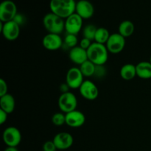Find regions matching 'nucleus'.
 I'll return each instance as SVG.
<instances>
[{
    "label": "nucleus",
    "mask_w": 151,
    "mask_h": 151,
    "mask_svg": "<svg viewBox=\"0 0 151 151\" xmlns=\"http://www.w3.org/2000/svg\"><path fill=\"white\" fill-rule=\"evenodd\" d=\"M76 3L75 0H51L50 8L52 13L66 19L75 13Z\"/></svg>",
    "instance_id": "nucleus-1"
},
{
    "label": "nucleus",
    "mask_w": 151,
    "mask_h": 151,
    "mask_svg": "<svg viewBox=\"0 0 151 151\" xmlns=\"http://www.w3.org/2000/svg\"><path fill=\"white\" fill-rule=\"evenodd\" d=\"M88 60L96 66H102L107 62L109 58V51L105 44L94 42L91 44L87 50Z\"/></svg>",
    "instance_id": "nucleus-2"
},
{
    "label": "nucleus",
    "mask_w": 151,
    "mask_h": 151,
    "mask_svg": "<svg viewBox=\"0 0 151 151\" xmlns=\"http://www.w3.org/2000/svg\"><path fill=\"white\" fill-rule=\"evenodd\" d=\"M43 24L48 33L60 35L65 29L64 19L52 12L44 16L43 19Z\"/></svg>",
    "instance_id": "nucleus-3"
},
{
    "label": "nucleus",
    "mask_w": 151,
    "mask_h": 151,
    "mask_svg": "<svg viewBox=\"0 0 151 151\" xmlns=\"http://www.w3.org/2000/svg\"><path fill=\"white\" fill-rule=\"evenodd\" d=\"M58 103L61 112L67 114L76 110L78 106V100L76 96L73 93L69 91L60 94Z\"/></svg>",
    "instance_id": "nucleus-4"
},
{
    "label": "nucleus",
    "mask_w": 151,
    "mask_h": 151,
    "mask_svg": "<svg viewBox=\"0 0 151 151\" xmlns=\"http://www.w3.org/2000/svg\"><path fill=\"white\" fill-rule=\"evenodd\" d=\"M17 7L11 0H4L0 4V21L2 23L13 21L17 15Z\"/></svg>",
    "instance_id": "nucleus-5"
},
{
    "label": "nucleus",
    "mask_w": 151,
    "mask_h": 151,
    "mask_svg": "<svg viewBox=\"0 0 151 151\" xmlns=\"http://www.w3.org/2000/svg\"><path fill=\"white\" fill-rule=\"evenodd\" d=\"M2 139L7 147H17L22 141V134L17 128L10 126L3 132Z\"/></svg>",
    "instance_id": "nucleus-6"
},
{
    "label": "nucleus",
    "mask_w": 151,
    "mask_h": 151,
    "mask_svg": "<svg viewBox=\"0 0 151 151\" xmlns=\"http://www.w3.org/2000/svg\"><path fill=\"white\" fill-rule=\"evenodd\" d=\"M106 46L109 52L118 54L125 48V38L122 36L119 32L111 34Z\"/></svg>",
    "instance_id": "nucleus-7"
},
{
    "label": "nucleus",
    "mask_w": 151,
    "mask_h": 151,
    "mask_svg": "<svg viewBox=\"0 0 151 151\" xmlns=\"http://www.w3.org/2000/svg\"><path fill=\"white\" fill-rule=\"evenodd\" d=\"M1 32L5 39L15 41L20 34V26L15 21H10L5 23H1Z\"/></svg>",
    "instance_id": "nucleus-8"
},
{
    "label": "nucleus",
    "mask_w": 151,
    "mask_h": 151,
    "mask_svg": "<svg viewBox=\"0 0 151 151\" xmlns=\"http://www.w3.org/2000/svg\"><path fill=\"white\" fill-rule=\"evenodd\" d=\"M84 76L79 68L72 67L68 70L66 76V83L72 89H77L83 83Z\"/></svg>",
    "instance_id": "nucleus-9"
},
{
    "label": "nucleus",
    "mask_w": 151,
    "mask_h": 151,
    "mask_svg": "<svg viewBox=\"0 0 151 151\" xmlns=\"http://www.w3.org/2000/svg\"><path fill=\"white\" fill-rule=\"evenodd\" d=\"M83 19L76 13L66 18L65 20V30L67 34L78 35L83 27Z\"/></svg>",
    "instance_id": "nucleus-10"
},
{
    "label": "nucleus",
    "mask_w": 151,
    "mask_h": 151,
    "mask_svg": "<svg viewBox=\"0 0 151 151\" xmlns=\"http://www.w3.org/2000/svg\"><path fill=\"white\" fill-rule=\"evenodd\" d=\"M79 91L81 95L88 100H96L99 95V90L97 86L88 80L83 81L79 88Z\"/></svg>",
    "instance_id": "nucleus-11"
},
{
    "label": "nucleus",
    "mask_w": 151,
    "mask_h": 151,
    "mask_svg": "<svg viewBox=\"0 0 151 151\" xmlns=\"http://www.w3.org/2000/svg\"><path fill=\"white\" fill-rule=\"evenodd\" d=\"M42 44L46 50L56 51L63 47V40L60 35L48 33L43 38Z\"/></svg>",
    "instance_id": "nucleus-12"
},
{
    "label": "nucleus",
    "mask_w": 151,
    "mask_h": 151,
    "mask_svg": "<svg viewBox=\"0 0 151 151\" xmlns=\"http://www.w3.org/2000/svg\"><path fill=\"white\" fill-rule=\"evenodd\" d=\"M52 141L58 150H64L72 147L74 142V139L72 134L69 133L60 132L55 136Z\"/></svg>",
    "instance_id": "nucleus-13"
},
{
    "label": "nucleus",
    "mask_w": 151,
    "mask_h": 151,
    "mask_svg": "<svg viewBox=\"0 0 151 151\" xmlns=\"http://www.w3.org/2000/svg\"><path fill=\"white\" fill-rule=\"evenodd\" d=\"M75 13L83 19H88L94 13V7L88 0H80L76 3Z\"/></svg>",
    "instance_id": "nucleus-14"
},
{
    "label": "nucleus",
    "mask_w": 151,
    "mask_h": 151,
    "mask_svg": "<svg viewBox=\"0 0 151 151\" xmlns=\"http://www.w3.org/2000/svg\"><path fill=\"white\" fill-rule=\"evenodd\" d=\"M85 122V115L80 111L75 110L66 114V124L71 128H80Z\"/></svg>",
    "instance_id": "nucleus-15"
},
{
    "label": "nucleus",
    "mask_w": 151,
    "mask_h": 151,
    "mask_svg": "<svg viewBox=\"0 0 151 151\" xmlns=\"http://www.w3.org/2000/svg\"><path fill=\"white\" fill-rule=\"evenodd\" d=\"M69 58L72 63L81 66L84 62L88 60L87 50L81 48L80 46H77L69 50Z\"/></svg>",
    "instance_id": "nucleus-16"
},
{
    "label": "nucleus",
    "mask_w": 151,
    "mask_h": 151,
    "mask_svg": "<svg viewBox=\"0 0 151 151\" xmlns=\"http://www.w3.org/2000/svg\"><path fill=\"white\" fill-rule=\"evenodd\" d=\"M16 106L15 99L11 94H8L0 97V109L3 110L8 114L13 113Z\"/></svg>",
    "instance_id": "nucleus-17"
},
{
    "label": "nucleus",
    "mask_w": 151,
    "mask_h": 151,
    "mask_svg": "<svg viewBox=\"0 0 151 151\" xmlns=\"http://www.w3.org/2000/svg\"><path fill=\"white\" fill-rule=\"evenodd\" d=\"M137 76L141 79L151 78V63L150 61H142L136 65Z\"/></svg>",
    "instance_id": "nucleus-18"
},
{
    "label": "nucleus",
    "mask_w": 151,
    "mask_h": 151,
    "mask_svg": "<svg viewBox=\"0 0 151 151\" xmlns=\"http://www.w3.org/2000/svg\"><path fill=\"white\" fill-rule=\"evenodd\" d=\"M120 76L125 81H131L137 76V69L135 65L127 63L122 66L120 69Z\"/></svg>",
    "instance_id": "nucleus-19"
},
{
    "label": "nucleus",
    "mask_w": 151,
    "mask_h": 151,
    "mask_svg": "<svg viewBox=\"0 0 151 151\" xmlns=\"http://www.w3.org/2000/svg\"><path fill=\"white\" fill-rule=\"evenodd\" d=\"M135 27L134 23L129 20H125L120 23L119 26V33L124 38H128L131 36L134 32Z\"/></svg>",
    "instance_id": "nucleus-20"
},
{
    "label": "nucleus",
    "mask_w": 151,
    "mask_h": 151,
    "mask_svg": "<svg viewBox=\"0 0 151 151\" xmlns=\"http://www.w3.org/2000/svg\"><path fill=\"white\" fill-rule=\"evenodd\" d=\"M79 69L84 77L90 78V77H92L94 75L96 65L94 64L91 61H90L89 60H88L84 62L83 64H81Z\"/></svg>",
    "instance_id": "nucleus-21"
},
{
    "label": "nucleus",
    "mask_w": 151,
    "mask_h": 151,
    "mask_svg": "<svg viewBox=\"0 0 151 151\" xmlns=\"http://www.w3.org/2000/svg\"><path fill=\"white\" fill-rule=\"evenodd\" d=\"M111 34L109 31L105 27H98L96 32L95 37H94V42L99 43L101 44H105L107 43Z\"/></svg>",
    "instance_id": "nucleus-22"
},
{
    "label": "nucleus",
    "mask_w": 151,
    "mask_h": 151,
    "mask_svg": "<svg viewBox=\"0 0 151 151\" xmlns=\"http://www.w3.org/2000/svg\"><path fill=\"white\" fill-rule=\"evenodd\" d=\"M78 44V38L76 35H72V34H67L64 37L63 39V45L66 47V48L71 49L74 48V47H77Z\"/></svg>",
    "instance_id": "nucleus-23"
},
{
    "label": "nucleus",
    "mask_w": 151,
    "mask_h": 151,
    "mask_svg": "<svg viewBox=\"0 0 151 151\" xmlns=\"http://www.w3.org/2000/svg\"><path fill=\"white\" fill-rule=\"evenodd\" d=\"M97 27L93 24H88L83 29V38L89 39L90 41L94 40Z\"/></svg>",
    "instance_id": "nucleus-24"
},
{
    "label": "nucleus",
    "mask_w": 151,
    "mask_h": 151,
    "mask_svg": "<svg viewBox=\"0 0 151 151\" xmlns=\"http://www.w3.org/2000/svg\"><path fill=\"white\" fill-rule=\"evenodd\" d=\"M52 122L56 126H62L66 124V114L58 112L53 114L52 116Z\"/></svg>",
    "instance_id": "nucleus-25"
},
{
    "label": "nucleus",
    "mask_w": 151,
    "mask_h": 151,
    "mask_svg": "<svg viewBox=\"0 0 151 151\" xmlns=\"http://www.w3.org/2000/svg\"><path fill=\"white\" fill-rule=\"evenodd\" d=\"M55 145L53 141H47L43 145V150L44 151H56L57 150Z\"/></svg>",
    "instance_id": "nucleus-26"
},
{
    "label": "nucleus",
    "mask_w": 151,
    "mask_h": 151,
    "mask_svg": "<svg viewBox=\"0 0 151 151\" xmlns=\"http://www.w3.org/2000/svg\"><path fill=\"white\" fill-rule=\"evenodd\" d=\"M7 84L4 79H0V97L7 94Z\"/></svg>",
    "instance_id": "nucleus-27"
},
{
    "label": "nucleus",
    "mask_w": 151,
    "mask_h": 151,
    "mask_svg": "<svg viewBox=\"0 0 151 151\" xmlns=\"http://www.w3.org/2000/svg\"><path fill=\"white\" fill-rule=\"evenodd\" d=\"M91 41H90L89 39H87L86 38H83L80 41L79 46L81 47V48L84 49V50H87L90 47V46L91 45Z\"/></svg>",
    "instance_id": "nucleus-28"
},
{
    "label": "nucleus",
    "mask_w": 151,
    "mask_h": 151,
    "mask_svg": "<svg viewBox=\"0 0 151 151\" xmlns=\"http://www.w3.org/2000/svg\"><path fill=\"white\" fill-rule=\"evenodd\" d=\"M105 74H106V69L104 68L103 65H102V66H96L95 72H94L95 76L100 78V77L104 76Z\"/></svg>",
    "instance_id": "nucleus-29"
},
{
    "label": "nucleus",
    "mask_w": 151,
    "mask_h": 151,
    "mask_svg": "<svg viewBox=\"0 0 151 151\" xmlns=\"http://www.w3.org/2000/svg\"><path fill=\"white\" fill-rule=\"evenodd\" d=\"M7 115H8V114L0 109V124L1 125H3L7 121Z\"/></svg>",
    "instance_id": "nucleus-30"
},
{
    "label": "nucleus",
    "mask_w": 151,
    "mask_h": 151,
    "mask_svg": "<svg viewBox=\"0 0 151 151\" xmlns=\"http://www.w3.org/2000/svg\"><path fill=\"white\" fill-rule=\"evenodd\" d=\"M13 21H15L19 26H21L24 23V16L21 14H17L15 19H13Z\"/></svg>",
    "instance_id": "nucleus-31"
},
{
    "label": "nucleus",
    "mask_w": 151,
    "mask_h": 151,
    "mask_svg": "<svg viewBox=\"0 0 151 151\" xmlns=\"http://www.w3.org/2000/svg\"><path fill=\"white\" fill-rule=\"evenodd\" d=\"M69 86H68V84L66 83H63L60 85V90L61 91V94H63V93H66V92H69Z\"/></svg>",
    "instance_id": "nucleus-32"
},
{
    "label": "nucleus",
    "mask_w": 151,
    "mask_h": 151,
    "mask_svg": "<svg viewBox=\"0 0 151 151\" xmlns=\"http://www.w3.org/2000/svg\"><path fill=\"white\" fill-rule=\"evenodd\" d=\"M4 151H19L16 147H7Z\"/></svg>",
    "instance_id": "nucleus-33"
},
{
    "label": "nucleus",
    "mask_w": 151,
    "mask_h": 151,
    "mask_svg": "<svg viewBox=\"0 0 151 151\" xmlns=\"http://www.w3.org/2000/svg\"><path fill=\"white\" fill-rule=\"evenodd\" d=\"M149 61L150 62V63H151V55H150V60H149Z\"/></svg>",
    "instance_id": "nucleus-34"
}]
</instances>
